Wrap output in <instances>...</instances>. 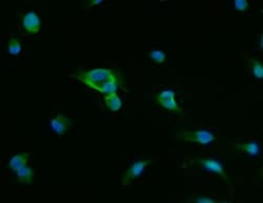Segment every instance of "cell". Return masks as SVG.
Instances as JSON below:
<instances>
[{
  "mask_svg": "<svg viewBox=\"0 0 263 203\" xmlns=\"http://www.w3.org/2000/svg\"><path fill=\"white\" fill-rule=\"evenodd\" d=\"M75 78H77L85 87L97 91L98 93L104 96L117 93L123 84L120 72L116 69H108V67L79 70L75 74Z\"/></svg>",
  "mask_w": 263,
  "mask_h": 203,
  "instance_id": "6da1fadb",
  "label": "cell"
},
{
  "mask_svg": "<svg viewBox=\"0 0 263 203\" xmlns=\"http://www.w3.org/2000/svg\"><path fill=\"white\" fill-rule=\"evenodd\" d=\"M177 138L187 143L210 145L216 140V135L209 130L180 131L177 133Z\"/></svg>",
  "mask_w": 263,
  "mask_h": 203,
  "instance_id": "7a4b0ae2",
  "label": "cell"
},
{
  "mask_svg": "<svg viewBox=\"0 0 263 203\" xmlns=\"http://www.w3.org/2000/svg\"><path fill=\"white\" fill-rule=\"evenodd\" d=\"M153 163V160L151 159H140L137 160L134 163L130 165V168L124 172V174L121 177V184L122 186H129L134 180L138 179V178L145 173L148 167H149Z\"/></svg>",
  "mask_w": 263,
  "mask_h": 203,
  "instance_id": "3957f363",
  "label": "cell"
},
{
  "mask_svg": "<svg viewBox=\"0 0 263 203\" xmlns=\"http://www.w3.org/2000/svg\"><path fill=\"white\" fill-rule=\"evenodd\" d=\"M175 96H176L175 91L167 89L158 92V93L155 95L154 99L158 106L165 109L166 110H170V112L173 113H181L182 109L178 106L176 99H175Z\"/></svg>",
  "mask_w": 263,
  "mask_h": 203,
  "instance_id": "277c9868",
  "label": "cell"
},
{
  "mask_svg": "<svg viewBox=\"0 0 263 203\" xmlns=\"http://www.w3.org/2000/svg\"><path fill=\"white\" fill-rule=\"evenodd\" d=\"M195 163H197L202 170L209 172V173L220 176L223 180L230 182L229 177L227 173H225L223 164L219 161V160L214 158H201L195 160Z\"/></svg>",
  "mask_w": 263,
  "mask_h": 203,
  "instance_id": "5b68a950",
  "label": "cell"
},
{
  "mask_svg": "<svg viewBox=\"0 0 263 203\" xmlns=\"http://www.w3.org/2000/svg\"><path fill=\"white\" fill-rule=\"evenodd\" d=\"M21 28L28 34H37L41 28V20L39 15L34 11H30L21 18Z\"/></svg>",
  "mask_w": 263,
  "mask_h": 203,
  "instance_id": "8992f818",
  "label": "cell"
},
{
  "mask_svg": "<svg viewBox=\"0 0 263 203\" xmlns=\"http://www.w3.org/2000/svg\"><path fill=\"white\" fill-rule=\"evenodd\" d=\"M73 122L71 118L65 114H58L49 119V127L59 136H64L71 130Z\"/></svg>",
  "mask_w": 263,
  "mask_h": 203,
  "instance_id": "52a82bcc",
  "label": "cell"
},
{
  "mask_svg": "<svg viewBox=\"0 0 263 203\" xmlns=\"http://www.w3.org/2000/svg\"><path fill=\"white\" fill-rule=\"evenodd\" d=\"M235 147L238 151L247 154L249 157L259 156L261 152L260 145L256 141H247V142L243 143H236Z\"/></svg>",
  "mask_w": 263,
  "mask_h": 203,
  "instance_id": "ba28073f",
  "label": "cell"
},
{
  "mask_svg": "<svg viewBox=\"0 0 263 203\" xmlns=\"http://www.w3.org/2000/svg\"><path fill=\"white\" fill-rule=\"evenodd\" d=\"M30 156H31V154L29 152L16 154V155H14L10 159L9 164H8L9 169L15 173V172H17L18 170L26 167V165L28 164Z\"/></svg>",
  "mask_w": 263,
  "mask_h": 203,
  "instance_id": "9c48e42d",
  "label": "cell"
},
{
  "mask_svg": "<svg viewBox=\"0 0 263 203\" xmlns=\"http://www.w3.org/2000/svg\"><path fill=\"white\" fill-rule=\"evenodd\" d=\"M34 175H35V172H34L33 168L29 167L28 164L26 165V167H23L20 170L15 172L16 180L20 183H27V184L33 183Z\"/></svg>",
  "mask_w": 263,
  "mask_h": 203,
  "instance_id": "30bf717a",
  "label": "cell"
},
{
  "mask_svg": "<svg viewBox=\"0 0 263 203\" xmlns=\"http://www.w3.org/2000/svg\"><path fill=\"white\" fill-rule=\"evenodd\" d=\"M103 100L104 106L109 110H111V112H118V110H120V109L122 108V100L117 93L105 95L103 97Z\"/></svg>",
  "mask_w": 263,
  "mask_h": 203,
  "instance_id": "8fae6325",
  "label": "cell"
},
{
  "mask_svg": "<svg viewBox=\"0 0 263 203\" xmlns=\"http://www.w3.org/2000/svg\"><path fill=\"white\" fill-rule=\"evenodd\" d=\"M21 50H22V46H21L20 40L15 36L10 37V39L8 40V44H7L8 53L13 55V56H17V55L20 54Z\"/></svg>",
  "mask_w": 263,
  "mask_h": 203,
  "instance_id": "7c38bea8",
  "label": "cell"
},
{
  "mask_svg": "<svg viewBox=\"0 0 263 203\" xmlns=\"http://www.w3.org/2000/svg\"><path fill=\"white\" fill-rule=\"evenodd\" d=\"M248 62H249L250 70H252V74L254 75V77L257 79H262L263 66H262L261 61L257 60V59H249Z\"/></svg>",
  "mask_w": 263,
  "mask_h": 203,
  "instance_id": "4fadbf2b",
  "label": "cell"
},
{
  "mask_svg": "<svg viewBox=\"0 0 263 203\" xmlns=\"http://www.w3.org/2000/svg\"><path fill=\"white\" fill-rule=\"evenodd\" d=\"M148 58L155 63H164L166 59V55L162 50H152L148 52Z\"/></svg>",
  "mask_w": 263,
  "mask_h": 203,
  "instance_id": "5bb4252c",
  "label": "cell"
},
{
  "mask_svg": "<svg viewBox=\"0 0 263 203\" xmlns=\"http://www.w3.org/2000/svg\"><path fill=\"white\" fill-rule=\"evenodd\" d=\"M248 7H249V4L247 0H234V8L237 11L244 12L248 9Z\"/></svg>",
  "mask_w": 263,
  "mask_h": 203,
  "instance_id": "9a60e30c",
  "label": "cell"
},
{
  "mask_svg": "<svg viewBox=\"0 0 263 203\" xmlns=\"http://www.w3.org/2000/svg\"><path fill=\"white\" fill-rule=\"evenodd\" d=\"M195 202H199V203H215L217 202V200L213 199V198H209V197H198L195 200Z\"/></svg>",
  "mask_w": 263,
  "mask_h": 203,
  "instance_id": "2e32d148",
  "label": "cell"
},
{
  "mask_svg": "<svg viewBox=\"0 0 263 203\" xmlns=\"http://www.w3.org/2000/svg\"><path fill=\"white\" fill-rule=\"evenodd\" d=\"M102 3V0H92V1L89 3V5L91 7V5H96V4H101Z\"/></svg>",
  "mask_w": 263,
  "mask_h": 203,
  "instance_id": "e0dca14e",
  "label": "cell"
}]
</instances>
